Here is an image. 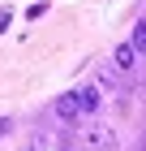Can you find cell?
Here are the masks:
<instances>
[{
	"label": "cell",
	"mask_w": 146,
	"mask_h": 151,
	"mask_svg": "<svg viewBox=\"0 0 146 151\" xmlns=\"http://www.w3.org/2000/svg\"><path fill=\"white\" fill-rule=\"evenodd\" d=\"M133 47H137V52H146V22L133 26Z\"/></svg>",
	"instance_id": "5"
},
{
	"label": "cell",
	"mask_w": 146,
	"mask_h": 151,
	"mask_svg": "<svg viewBox=\"0 0 146 151\" xmlns=\"http://www.w3.org/2000/svg\"><path fill=\"white\" fill-rule=\"evenodd\" d=\"M133 56H137V47H133V43H120V47H116V56H112V60H116V69H133V65H137Z\"/></svg>",
	"instance_id": "3"
},
{
	"label": "cell",
	"mask_w": 146,
	"mask_h": 151,
	"mask_svg": "<svg viewBox=\"0 0 146 151\" xmlns=\"http://www.w3.org/2000/svg\"><path fill=\"white\" fill-rule=\"evenodd\" d=\"M26 151H43V138H30V142H26Z\"/></svg>",
	"instance_id": "6"
},
{
	"label": "cell",
	"mask_w": 146,
	"mask_h": 151,
	"mask_svg": "<svg viewBox=\"0 0 146 151\" xmlns=\"http://www.w3.org/2000/svg\"><path fill=\"white\" fill-rule=\"evenodd\" d=\"M73 95H78L82 112H95V108H99V91H95V86H82V91H73Z\"/></svg>",
	"instance_id": "4"
},
{
	"label": "cell",
	"mask_w": 146,
	"mask_h": 151,
	"mask_svg": "<svg viewBox=\"0 0 146 151\" xmlns=\"http://www.w3.org/2000/svg\"><path fill=\"white\" fill-rule=\"evenodd\" d=\"M82 138H86L90 151H116V134H112V125H103V121H90V125L82 129Z\"/></svg>",
	"instance_id": "1"
},
{
	"label": "cell",
	"mask_w": 146,
	"mask_h": 151,
	"mask_svg": "<svg viewBox=\"0 0 146 151\" xmlns=\"http://www.w3.org/2000/svg\"><path fill=\"white\" fill-rule=\"evenodd\" d=\"M56 116H60V121H78V116H82V104H78V95H73V91L56 99Z\"/></svg>",
	"instance_id": "2"
},
{
	"label": "cell",
	"mask_w": 146,
	"mask_h": 151,
	"mask_svg": "<svg viewBox=\"0 0 146 151\" xmlns=\"http://www.w3.org/2000/svg\"><path fill=\"white\" fill-rule=\"evenodd\" d=\"M13 129V121H4V116H0V138H4V134H9Z\"/></svg>",
	"instance_id": "7"
}]
</instances>
